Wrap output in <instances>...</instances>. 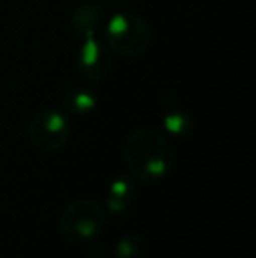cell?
Returning <instances> with one entry per match:
<instances>
[{
  "mask_svg": "<svg viewBox=\"0 0 256 258\" xmlns=\"http://www.w3.org/2000/svg\"><path fill=\"white\" fill-rule=\"evenodd\" d=\"M123 158L130 174L142 183L165 179L176 165L172 144L154 128H137L127 137Z\"/></svg>",
  "mask_w": 256,
  "mask_h": 258,
  "instance_id": "cell-1",
  "label": "cell"
},
{
  "mask_svg": "<svg viewBox=\"0 0 256 258\" xmlns=\"http://www.w3.org/2000/svg\"><path fill=\"white\" fill-rule=\"evenodd\" d=\"M106 211L93 199H74L60 211L58 228L70 246H86L95 241L106 227Z\"/></svg>",
  "mask_w": 256,
  "mask_h": 258,
  "instance_id": "cell-2",
  "label": "cell"
},
{
  "mask_svg": "<svg viewBox=\"0 0 256 258\" xmlns=\"http://www.w3.org/2000/svg\"><path fill=\"white\" fill-rule=\"evenodd\" d=\"M107 48L123 58L142 56L153 42V32L146 20L133 13H118L111 16L104 34Z\"/></svg>",
  "mask_w": 256,
  "mask_h": 258,
  "instance_id": "cell-3",
  "label": "cell"
},
{
  "mask_svg": "<svg viewBox=\"0 0 256 258\" xmlns=\"http://www.w3.org/2000/svg\"><path fill=\"white\" fill-rule=\"evenodd\" d=\"M70 137V121L58 109H42L28 123V141L42 153H56Z\"/></svg>",
  "mask_w": 256,
  "mask_h": 258,
  "instance_id": "cell-4",
  "label": "cell"
},
{
  "mask_svg": "<svg viewBox=\"0 0 256 258\" xmlns=\"http://www.w3.org/2000/svg\"><path fill=\"white\" fill-rule=\"evenodd\" d=\"M77 69L84 78L93 81L107 78L113 69V56L107 51V46L95 39H86L77 56Z\"/></svg>",
  "mask_w": 256,
  "mask_h": 258,
  "instance_id": "cell-5",
  "label": "cell"
},
{
  "mask_svg": "<svg viewBox=\"0 0 256 258\" xmlns=\"http://www.w3.org/2000/svg\"><path fill=\"white\" fill-rule=\"evenodd\" d=\"M99 99L97 95L88 88H82V86H74L70 88L63 97V107L68 114L74 116H88L92 114L97 109Z\"/></svg>",
  "mask_w": 256,
  "mask_h": 258,
  "instance_id": "cell-6",
  "label": "cell"
},
{
  "mask_svg": "<svg viewBox=\"0 0 256 258\" xmlns=\"http://www.w3.org/2000/svg\"><path fill=\"white\" fill-rule=\"evenodd\" d=\"M100 20H102V9L99 6H93V4H82L77 7V11L74 13L72 18V27H74V34L79 37L93 39L95 34V28L99 27Z\"/></svg>",
  "mask_w": 256,
  "mask_h": 258,
  "instance_id": "cell-7",
  "label": "cell"
},
{
  "mask_svg": "<svg viewBox=\"0 0 256 258\" xmlns=\"http://www.w3.org/2000/svg\"><path fill=\"white\" fill-rule=\"evenodd\" d=\"M114 258H147V241L139 234H127L114 246Z\"/></svg>",
  "mask_w": 256,
  "mask_h": 258,
  "instance_id": "cell-8",
  "label": "cell"
},
{
  "mask_svg": "<svg viewBox=\"0 0 256 258\" xmlns=\"http://www.w3.org/2000/svg\"><path fill=\"white\" fill-rule=\"evenodd\" d=\"M163 126L170 136L174 137H188L193 130L192 116L181 109H168L163 116Z\"/></svg>",
  "mask_w": 256,
  "mask_h": 258,
  "instance_id": "cell-9",
  "label": "cell"
},
{
  "mask_svg": "<svg viewBox=\"0 0 256 258\" xmlns=\"http://www.w3.org/2000/svg\"><path fill=\"white\" fill-rule=\"evenodd\" d=\"M135 183H133L132 177L128 176H118L111 181L109 184V195L116 199H123L127 202H132L133 197H135Z\"/></svg>",
  "mask_w": 256,
  "mask_h": 258,
  "instance_id": "cell-10",
  "label": "cell"
},
{
  "mask_svg": "<svg viewBox=\"0 0 256 258\" xmlns=\"http://www.w3.org/2000/svg\"><path fill=\"white\" fill-rule=\"evenodd\" d=\"M130 204H132V202H127V201H123V199H116V197L107 195V211H109L111 214L120 216L121 213H125V211L128 209Z\"/></svg>",
  "mask_w": 256,
  "mask_h": 258,
  "instance_id": "cell-11",
  "label": "cell"
}]
</instances>
